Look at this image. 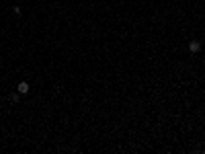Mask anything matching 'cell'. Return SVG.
Here are the masks:
<instances>
[{"instance_id": "obj_3", "label": "cell", "mask_w": 205, "mask_h": 154, "mask_svg": "<svg viewBox=\"0 0 205 154\" xmlns=\"http://www.w3.org/2000/svg\"><path fill=\"white\" fill-rule=\"evenodd\" d=\"M19 101V95H10V103H17Z\"/></svg>"}, {"instance_id": "obj_1", "label": "cell", "mask_w": 205, "mask_h": 154, "mask_svg": "<svg viewBox=\"0 0 205 154\" xmlns=\"http://www.w3.org/2000/svg\"><path fill=\"white\" fill-rule=\"evenodd\" d=\"M199 49H201V41H197V39H193V41L189 43V51H191V54H197Z\"/></svg>"}, {"instance_id": "obj_2", "label": "cell", "mask_w": 205, "mask_h": 154, "mask_svg": "<svg viewBox=\"0 0 205 154\" xmlns=\"http://www.w3.org/2000/svg\"><path fill=\"white\" fill-rule=\"evenodd\" d=\"M17 90H19V95H27L29 93V82H19V86H17Z\"/></svg>"}]
</instances>
